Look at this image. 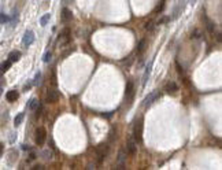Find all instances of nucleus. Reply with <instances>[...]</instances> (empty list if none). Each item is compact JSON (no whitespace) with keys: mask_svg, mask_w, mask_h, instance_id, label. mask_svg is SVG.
Here are the masks:
<instances>
[{"mask_svg":"<svg viewBox=\"0 0 222 170\" xmlns=\"http://www.w3.org/2000/svg\"><path fill=\"white\" fill-rule=\"evenodd\" d=\"M34 111H36V118H38V117L41 115V106H38L37 108L34 110Z\"/></svg>","mask_w":222,"mask_h":170,"instance_id":"2f4dec72","label":"nucleus"},{"mask_svg":"<svg viewBox=\"0 0 222 170\" xmlns=\"http://www.w3.org/2000/svg\"><path fill=\"white\" fill-rule=\"evenodd\" d=\"M49 18H51V14H45V15L41 16V18H40V25H41V26H45L47 22L49 21Z\"/></svg>","mask_w":222,"mask_h":170,"instance_id":"aec40b11","label":"nucleus"},{"mask_svg":"<svg viewBox=\"0 0 222 170\" xmlns=\"http://www.w3.org/2000/svg\"><path fill=\"white\" fill-rule=\"evenodd\" d=\"M11 65H12V62H10V60H4V62H2L0 63V73H5V71L11 67Z\"/></svg>","mask_w":222,"mask_h":170,"instance_id":"f3484780","label":"nucleus"},{"mask_svg":"<svg viewBox=\"0 0 222 170\" xmlns=\"http://www.w3.org/2000/svg\"><path fill=\"white\" fill-rule=\"evenodd\" d=\"M125 159H126V154L123 150L119 151V155H118V159H117V165L119 167L118 169H123V163H125Z\"/></svg>","mask_w":222,"mask_h":170,"instance_id":"ddd939ff","label":"nucleus"},{"mask_svg":"<svg viewBox=\"0 0 222 170\" xmlns=\"http://www.w3.org/2000/svg\"><path fill=\"white\" fill-rule=\"evenodd\" d=\"M114 139H115V130L114 129H111V130H110V136H108V140L110 141H114Z\"/></svg>","mask_w":222,"mask_h":170,"instance_id":"cd10ccee","label":"nucleus"},{"mask_svg":"<svg viewBox=\"0 0 222 170\" xmlns=\"http://www.w3.org/2000/svg\"><path fill=\"white\" fill-rule=\"evenodd\" d=\"M145 49H147V38H143V40L139 41V45H137V52H139V54H143Z\"/></svg>","mask_w":222,"mask_h":170,"instance_id":"2eb2a0df","label":"nucleus"},{"mask_svg":"<svg viewBox=\"0 0 222 170\" xmlns=\"http://www.w3.org/2000/svg\"><path fill=\"white\" fill-rule=\"evenodd\" d=\"M19 59H21V52L19 51H11L8 54V60L10 62H18Z\"/></svg>","mask_w":222,"mask_h":170,"instance_id":"4468645a","label":"nucleus"},{"mask_svg":"<svg viewBox=\"0 0 222 170\" xmlns=\"http://www.w3.org/2000/svg\"><path fill=\"white\" fill-rule=\"evenodd\" d=\"M158 97H159V92H158V90H153L152 93H150V95H148L147 97L144 99V106L148 107L150 104H152Z\"/></svg>","mask_w":222,"mask_h":170,"instance_id":"1a4fd4ad","label":"nucleus"},{"mask_svg":"<svg viewBox=\"0 0 222 170\" xmlns=\"http://www.w3.org/2000/svg\"><path fill=\"white\" fill-rule=\"evenodd\" d=\"M60 19H62L63 23H69V22L73 19V12H71L69 8H63V10H62V15H60Z\"/></svg>","mask_w":222,"mask_h":170,"instance_id":"6e6552de","label":"nucleus"},{"mask_svg":"<svg viewBox=\"0 0 222 170\" xmlns=\"http://www.w3.org/2000/svg\"><path fill=\"white\" fill-rule=\"evenodd\" d=\"M206 27H207V30H208L210 33H213V32H214V29H215L214 23L210 21V19H207V18H206Z\"/></svg>","mask_w":222,"mask_h":170,"instance_id":"412c9836","label":"nucleus"},{"mask_svg":"<svg viewBox=\"0 0 222 170\" xmlns=\"http://www.w3.org/2000/svg\"><path fill=\"white\" fill-rule=\"evenodd\" d=\"M126 152L129 154V155H136L137 152V141L134 139H130L128 140V143H126Z\"/></svg>","mask_w":222,"mask_h":170,"instance_id":"423d86ee","label":"nucleus"},{"mask_svg":"<svg viewBox=\"0 0 222 170\" xmlns=\"http://www.w3.org/2000/svg\"><path fill=\"white\" fill-rule=\"evenodd\" d=\"M22 43H23L25 47L32 45V44L34 43V33H33L32 30H27V32L25 33V36H23V40H22Z\"/></svg>","mask_w":222,"mask_h":170,"instance_id":"0eeeda50","label":"nucleus"},{"mask_svg":"<svg viewBox=\"0 0 222 170\" xmlns=\"http://www.w3.org/2000/svg\"><path fill=\"white\" fill-rule=\"evenodd\" d=\"M169 19H170V18H167V16H163V18H160L158 22H156V23H158V25H162V23H164V22H167Z\"/></svg>","mask_w":222,"mask_h":170,"instance_id":"c85d7f7f","label":"nucleus"},{"mask_svg":"<svg viewBox=\"0 0 222 170\" xmlns=\"http://www.w3.org/2000/svg\"><path fill=\"white\" fill-rule=\"evenodd\" d=\"M59 40L62 41V45H65V44H67L69 41H70V29H63L62 32H60L59 34Z\"/></svg>","mask_w":222,"mask_h":170,"instance_id":"9d476101","label":"nucleus"},{"mask_svg":"<svg viewBox=\"0 0 222 170\" xmlns=\"http://www.w3.org/2000/svg\"><path fill=\"white\" fill-rule=\"evenodd\" d=\"M27 106H29V108L32 110V111H34V110L37 108L38 106H40V103H38L37 99H32V100L29 101V104H27Z\"/></svg>","mask_w":222,"mask_h":170,"instance_id":"6ab92c4d","label":"nucleus"},{"mask_svg":"<svg viewBox=\"0 0 222 170\" xmlns=\"http://www.w3.org/2000/svg\"><path fill=\"white\" fill-rule=\"evenodd\" d=\"M3 151H4V144H3V143H0V155L3 154Z\"/></svg>","mask_w":222,"mask_h":170,"instance_id":"72a5a7b5","label":"nucleus"},{"mask_svg":"<svg viewBox=\"0 0 222 170\" xmlns=\"http://www.w3.org/2000/svg\"><path fill=\"white\" fill-rule=\"evenodd\" d=\"M151 67H152V62H151L150 65H148L147 67H145V73H144V76H143V85L147 84L148 77H150V74H151Z\"/></svg>","mask_w":222,"mask_h":170,"instance_id":"dca6fc26","label":"nucleus"},{"mask_svg":"<svg viewBox=\"0 0 222 170\" xmlns=\"http://www.w3.org/2000/svg\"><path fill=\"white\" fill-rule=\"evenodd\" d=\"M40 80H41V73H36L34 78H33V84L38 85V84H40Z\"/></svg>","mask_w":222,"mask_h":170,"instance_id":"a878e982","label":"nucleus"},{"mask_svg":"<svg viewBox=\"0 0 222 170\" xmlns=\"http://www.w3.org/2000/svg\"><path fill=\"white\" fill-rule=\"evenodd\" d=\"M33 169H34V170H43L44 167H43V166H40V165H37V166H34Z\"/></svg>","mask_w":222,"mask_h":170,"instance_id":"f704fd0d","label":"nucleus"},{"mask_svg":"<svg viewBox=\"0 0 222 170\" xmlns=\"http://www.w3.org/2000/svg\"><path fill=\"white\" fill-rule=\"evenodd\" d=\"M23 118H25V114H23V112H19V114L15 117V119H14V125L19 126L22 123V121H23Z\"/></svg>","mask_w":222,"mask_h":170,"instance_id":"a211bd4d","label":"nucleus"},{"mask_svg":"<svg viewBox=\"0 0 222 170\" xmlns=\"http://www.w3.org/2000/svg\"><path fill=\"white\" fill-rule=\"evenodd\" d=\"M8 16L5 15V14H3V12H0V23H5V22H8Z\"/></svg>","mask_w":222,"mask_h":170,"instance_id":"bb28decb","label":"nucleus"},{"mask_svg":"<svg viewBox=\"0 0 222 170\" xmlns=\"http://www.w3.org/2000/svg\"><path fill=\"white\" fill-rule=\"evenodd\" d=\"M175 65H177V70H178V73H180V74L182 73V74H184V70H182V67H181V66L178 65V63H175Z\"/></svg>","mask_w":222,"mask_h":170,"instance_id":"473e14b6","label":"nucleus"},{"mask_svg":"<svg viewBox=\"0 0 222 170\" xmlns=\"http://www.w3.org/2000/svg\"><path fill=\"white\" fill-rule=\"evenodd\" d=\"M200 34H202V33H200L199 30H195V32L192 33V38H199V37H200Z\"/></svg>","mask_w":222,"mask_h":170,"instance_id":"c756f323","label":"nucleus"},{"mask_svg":"<svg viewBox=\"0 0 222 170\" xmlns=\"http://www.w3.org/2000/svg\"><path fill=\"white\" fill-rule=\"evenodd\" d=\"M59 97H60V95L56 89H48V92L45 95V101L49 104H54L59 100Z\"/></svg>","mask_w":222,"mask_h":170,"instance_id":"20e7f679","label":"nucleus"},{"mask_svg":"<svg viewBox=\"0 0 222 170\" xmlns=\"http://www.w3.org/2000/svg\"><path fill=\"white\" fill-rule=\"evenodd\" d=\"M43 158H44V159H47V161H49V159L52 158V152H51V150L44 151V152H43Z\"/></svg>","mask_w":222,"mask_h":170,"instance_id":"393cba45","label":"nucleus"},{"mask_svg":"<svg viewBox=\"0 0 222 170\" xmlns=\"http://www.w3.org/2000/svg\"><path fill=\"white\" fill-rule=\"evenodd\" d=\"M125 95H126V99H128L129 104H130L132 100H133V97H134V84H133V81H128Z\"/></svg>","mask_w":222,"mask_h":170,"instance_id":"39448f33","label":"nucleus"},{"mask_svg":"<svg viewBox=\"0 0 222 170\" xmlns=\"http://www.w3.org/2000/svg\"><path fill=\"white\" fill-rule=\"evenodd\" d=\"M36 158H37V155H36V152H34V151H32V152L29 154V161H34Z\"/></svg>","mask_w":222,"mask_h":170,"instance_id":"7c9ffc66","label":"nucleus"},{"mask_svg":"<svg viewBox=\"0 0 222 170\" xmlns=\"http://www.w3.org/2000/svg\"><path fill=\"white\" fill-rule=\"evenodd\" d=\"M143 129H144V123H143V118H140V119L136 121L133 126V139L137 143L143 141Z\"/></svg>","mask_w":222,"mask_h":170,"instance_id":"f257e3e1","label":"nucleus"},{"mask_svg":"<svg viewBox=\"0 0 222 170\" xmlns=\"http://www.w3.org/2000/svg\"><path fill=\"white\" fill-rule=\"evenodd\" d=\"M51 58H52L51 51H47L45 54H44V56H43V62H44V63H48L49 60H51Z\"/></svg>","mask_w":222,"mask_h":170,"instance_id":"5701e85b","label":"nucleus"},{"mask_svg":"<svg viewBox=\"0 0 222 170\" xmlns=\"http://www.w3.org/2000/svg\"><path fill=\"white\" fill-rule=\"evenodd\" d=\"M163 8H164V0H159L158 5H156V8H155V12L156 14L162 12V11H163Z\"/></svg>","mask_w":222,"mask_h":170,"instance_id":"4be33fe9","label":"nucleus"},{"mask_svg":"<svg viewBox=\"0 0 222 170\" xmlns=\"http://www.w3.org/2000/svg\"><path fill=\"white\" fill-rule=\"evenodd\" d=\"M19 97V93L18 90H8L7 95H5V99H7V101H10V103H14V101H16Z\"/></svg>","mask_w":222,"mask_h":170,"instance_id":"f8f14e48","label":"nucleus"},{"mask_svg":"<svg viewBox=\"0 0 222 170\" xmlns=\"http://www.w3.org/2000/svg\"><path fill=\"white\" fill-rule=\"evenodd\" d=\"M178 90V85L175 84L174 81H169L166 85H164V92L171 95V93H175Z\"/></svg>","mask_w":222,"mask_h":170,"instance_id":"9b49d317","label":"nucleus"},{"mask_svg":"<svg viewBox=\"0 0 222 170\" xmlns=\"http://www.w3.org/2000/svg\"><path fill=\"white\" fill-rule=\"evenodd\" d=\"M2 92H3V88H2V85H0V95H2Z\"/></svg>","mask_w":222,"mask_h":170,"instance_id":"c9c22d12","label":"nucleus"},{"mask_svg":"<svg viewBox=\"0 0 222 170\" xmlns=\"http://www.w3.org/2000/svg\"><path fill=\"white\" fill-rule=\"evenodd\" d=\"M153 26H155V22L153 21H148V22H145V30H152L153 29Z\"/></svg>","mask_w":222,"mask_h":170,"instance_id":"b1692460","label":"nucleus"},{"mask_svg":"<svg viewBox=\"0 0 222 170\" xmlns=\"http://www.w3.org/2000/svg\"><path fill=\"white\" fill-rule=\"evenodd\" d=\"M108 151H110V147H108V144H107V143H101V144L97 145V148H96V155H97L99 163H101V162L107 158Z\"/></svg>","mask_w":222,"mask_h":170,"instance_id":"f03ea898","label":"nucleus"},{"mask_svg":"<svg viewBox=\"0 0 222 170\" xmlns=\"http://www.w3.org/2000/svg\"><path fill=\"white\" fill-rule=\"evenodd\" d=\"M45 139H47V130L43 128V126H40V128L36 129L34 132V143L37 145H43L44 143H45Z\"/></svg>","mask_w":222,"mask_h":170,"instance_id":"7ed1b4c3","label":"nucleus"}]
</instances>
